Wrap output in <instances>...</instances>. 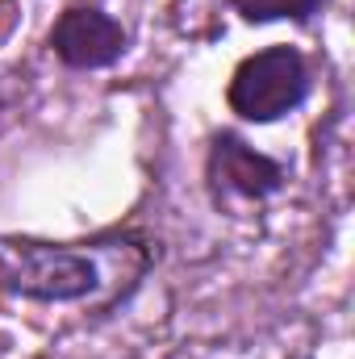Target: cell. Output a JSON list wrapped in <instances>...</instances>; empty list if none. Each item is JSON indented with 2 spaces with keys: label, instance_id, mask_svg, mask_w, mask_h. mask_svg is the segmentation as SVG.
Masks as SVG:
<instances>
[{
  "label": "cell",
  "instance_id": "cell-1",
  "mask_svg": "<svg viewBox=\"0 0 355 359\" xmlns=\"http://www.w3.org/2000/svg\"><path fill=\"white\" fill-rule=\"evenodd\" d=\"M309 76L297 50L272 46L251 55L230 80V109L247 121H276L305 100Z\"/></svg>",
  "mask_w": 355,
  "mask_h": 359
},
{
  "label": "cell",
  "instance_id": "cell-2",
  "mask_svg": "<svg viewBox=\"0 0 355 359\" xmlns=\"http://www.w3.org/2000/svg\"><path fill=\"white\" fill-rule=\"evenodd\" d=\"M0 284L38 301H76L96 288V264L80 251L21 243L0 255Z\"/></svg>",
  "mask_w": 355,
  "mask_h": 359
},
{
  "label": "cell",
  "instance_id": "cell-3",
  "mask_svg": "<svg viewBox=\"0 0 355 359\" xmlns=\"http://www.w3.org/2000/svg\"><path fill=\"white\" fill-rule=\"evenodd\" d=\"M51 46L72 67H109L126 50V34L100 8H67L51 34Z\"/></svg>",
  "mask_w": 355,
  "mask_h": 359
},
{
  "label": "cell",
  "instance_id": "cell-4",
  "mask_svg": "<svg viewBox=\"0 0 355 359\" xmlns=\"http://www.w3.org/2000/svg\"><path fill=\"white\" fill-rule=\"evenodd\" d=\"M209 172L222 188L239 192V196H272L280 184H284V172L280 163H272L267 155H255L247 142H239L234 134H222L213 142V155H209Z\"/></svg>",
  "mask_w": 355,
  "mask_h": 359
},
{
  "label": "cell",
  "instance_id": "cell-5",
  "mask_svg": "<svg viewBox=\"0 0 355 359\" xmlns=\"http://www.w3.org/2000/svg\"><path fill=\"white\" fill-rule=\"evenodd\" d=\"M322 0H234V8L247 17V21H305L309 13H318Z\"/></svg>",
  "mask_w": 355,
  "mask_h": 359
}]
</instances>
